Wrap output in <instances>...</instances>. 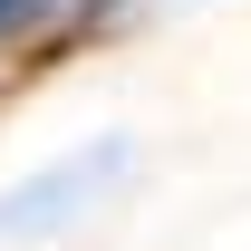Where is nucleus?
Masks as SVG:
<instances>
[{
    "label": "nucleus",
    "instance_id": "f257e3e1",
    "mask_svg": "<svg viewBox=\"0 0 251 251\" xmlns=\"http://www.w3.org/2000/svg\"><path fill=\"white\" fill-rule=\"evenodd\" d=\"M116 145H97V155H77L68 164V174H49V184H29V193H10V203H0V242H10V232H58L68 213H77V193H97V184H116Z\"/></svg>",
    "mask_w": 251,
    "mask_h": 251
},
{
    "label": "nucleus",
    "instance_id": "f03ea898",
    "mask_svg": "<svg viewBox=\"0 0 251 251\" xmlns=\"http://www.w3.org/2000/svg\"><path fill=\"white\" fill-rule=\"evenodd\" d=\"M87 0H0V39H49L58 20H77Z\"/></svg>",
    "mask_w": 251,
    "mask_h": 251
}]
</instances>
